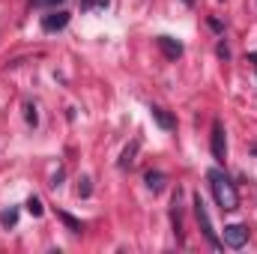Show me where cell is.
Segmentation results:
<instances>
[{
    "label": "cell",
    "mask_w": 257,
    "mask_h": 254,
    "mask_svg": "<svg viewBox=\"0 0 257 254\" xmlns=\"http://www.w3.org/2000/svg\"><path fill=\"white\" fill-rule=\"evenodd\" d=\"M24 206H27V209H30V212H33V215H36V218H39V215H42V212H45V206H42V200H39V197H36V194H30V197H27V203H24Z\"/></svg>",
    "instance_id": "cell-11"
},
{
    "label": "cell",
    "mask_w": 257,
    "mask_h": 254,
    "mask_svg": "<svg viewBox=\"0 0 257 254\" xmlns=\"http://www.w3.org/2000/svg\"><path fill=\"white\" fill-rule=\"evenodd\" d=\"M150 117H153L159 126L165 129V132H174V129H177V120H174V114H168V111H165V108H159V105H153V108H150Z\"/></svg>",
    "instance_id": "cell-7"
},
{
    "label": "cell",
    "mask_w": 257,
    "mask_h": 254,
    "mask_svg": "<svg viewBox=\"0 0 257 254\" xmlns=\"http://www.w3.org/2000/svg\"><path fill=\"white\" fill-rule=\"evenodd\" d=\"M0 221H3V227H15V221H18V209H15V206H9V209L0 215Z\"/></svg>",
    "instance_id": "cell-12"
},
{
    "label": "cell",
    "mask_w": 257,
    "mask_h": 254,
    "mask_svg": "<svg viewBox=\"0 0 257 254\" xmlns=\"http://www.w3.org/2000/svg\"><path fill=\"white\" fill-rule=\"evenodd\" d=\"M194 215H197V224H200V230H203V236H206V242L212 245V248H224V242L215 236V230H212V221H209V212H206V203H203V197L200 194H194Z\"/></svg>",
    "instance_id": "cell-2"
},
{
    "label": "cell",
    "mask_w": 257,
    "mask_h": 254,
    "mask_svg": "<svg viewBox=\"0 0 257 254\" xmlns=\"http://www.w3.org/2000/svg\"><path fill=\"white\" fill-rule=\"evenodd\" d=\"M57 215H60V221H63V224L69 227V230H72V233H81V230H84V224H81L78 218H72L69 212H57Z\"/></svg>",
    "instance_id": "cell-10"
},
{
    "label": "cell",
    "mask_w": 257,
    "mask_h": 254,
    "mask_svg": "<svg viewBox=\"0 0 257 254\" xmlns=\"http://www.w3.org/2000/svg\"><path fill=\"white\" fill-rule=\"evenodd\" d=\"M183 3H186V6H194V0H183Z\"/></svg>",
    "instance_id": "cell-17"
},
{
    "label": "cell",
    "mask_w": 257,
    "mask_h": 254,
    "mask_svg": "<svg viewBox=\"0 0 257 254\" xmlns=\"http://www.w3.org/2000/svg\"><path fill=\"white\" fill-rule=\"evenodd\" d=\"M212 156H215V162H221L224 165V159H227V138H224V126L215 120L212 123Z\"/></svg>",
    "instance_id": "cell-4"
},
{
    "label": "cell",
    "mask_w": 257,
    "mask_h": 254,
    "mask_svg": "<svg viewBox=\"0 0 257 254\" xmlns=\"http://www.w3.org/2000/svg\"><path fill=\"white\" fill-rule=\"evenodd\" d=\"M156 45H159V51H162L168 60L183 57V42H177V39H171V36H159V39H156Z\"/></svg>",
    "instance_id": "cell-5"
},
{
    "label": "cell",
    "mask_w": 257,
    "mask_h": 254,
    "mask_svg": "<svg viewBox=\"0 0 257 254\" xmlns=\"http://www.w3.org/2000/svg\"><path fill=\"white\" fill-rule=\"evenodd\" d=\"M218 57H221V60H227V57H230V51H227V45H224V42L218 45Z\"/></svg>",
    "instance_id": "cell-16"
},
{
    "label": "cell",
    "mask_w": 257,
    "mask_h": 254,
    "mask_svg": "<svg viewBox=\"0 0 257 254\" xmlns=\"http://www.w3.org/2000/svg\"><path fill=\"white\" fill-rule=\"evenodd\" d=\"M24 117H27V123H30V126H36V123H39V114H36V105H30V102H27V105H24Z\"/></svg>",
    "instance_id": "cell-13"
},
{
    "label": "cell",
    "mask_w": 257,
    "mask_h": 254,
    "mask_svg": "<svg viewBox=\"0 0 257 254\" xmlns=\"http://www.w3.org/2000/svg\"><path fill=\"white\" fill-rule=\"evenodd\" d=\"M90 191H93V186H90V180L84 177V180H81V186H78V194H81V197H90Z\"/></svg>",
    "instance_id": "cell-14"
},
{
    "label": "cell",
    "mask_w": 257,
    "mask_h": 254,
    "mask_svg": "<svg viewBox=\"0 0 257 254\" xmlns=\"http://www.w3.org/2000/svg\"><path fill=\"white\" fill-rule=\"evenodd\" d=\"M206 180H209V189H212L215 200H218V206H221L224 212L239 209V191H236L233 180H230L224 171H209V174H206Z\"/></svg>",
    "instance_id": "cell-1"
},
{
    "label": "cell",
    "mask_w": 257,
    "mask_h": 254,
    "mask_svg": "<svg viewBox=\"0 0 257 254\" xmlns=\"http://www.w3.org/2000/svg\"><path fill=\"white\" fill-rule=\"evenodd\" d=\"M138 150H141V141H132L126 150H123V156H120V168H132V165H135Z\"/></svg>",
    "instance_id": "cell-9"
},
{
    "label": "cell",
    "mask_w": 257,
    "mask_h": 254,
    "mask_svg": "<svg viewBox=\"0 0 257 254\" xmlns=\"http://www.w3.org/2000/svg\"><path fill=\"white\" fill-rule=\"evenodd\" d=\"M66 24H69V12H66V9L51 12V15L42 18V30H45V33H57V30H63Z\"/></svg>",
    "instance_id": "cell-6"
},
{
    "label": "cell",
    "mask_w": 257,
    "mask_h": 254,
    "mask_svg": "<svg viewBox=\"0 0 257 254\" xmlns=\"http://www.w3.org/2000/svg\"><path fill=\"white\" fill-rule=\"evenodd\" d=\"M221 242H224L227 248H242V245L248 242V227H245V224H227L224 233H221Z\"/></svg>",
    "instance_id": "cell-3"
},
{
    "label": "cell",
    "mask_w": 257,
    "mask_h": 254,
    "mask_svg": "<svg viewBox=\"0 0 257 254\" xmlns=\"http://www.w3.org/2000/svg\"><path fill=\"white\" fill-rule=\"evenodd\" d=\"M144 183H147V189L153 191V194H159V191L165 189V174H162V171H147Z\"/></svg>",
    "instance_id": "cell-8"
},
{
    "label": "cell",
    "mask_w": 257,
    "mask_h": 254,
    "mask_svg": "<svg viewBox=\"0 0 257 254\" xmlns=\"http://www.w3.org/2000/svg\"><path fill=\"white\" fill-rule=\"evenodd\" d=\"M33 6H54V3H63V0H30Z\"/></svg>",
    "instance_id": "cell-15"
}]
</instances>
